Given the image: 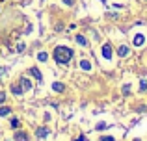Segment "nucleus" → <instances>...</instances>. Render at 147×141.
Instances as JSON below:
<instances>
[{
	"label": "nucleus",
	"instance_id": "6",
	"mask_svg": "<svg viewBox=\"0 0 147 141\" xmlns=\"http://www.w3.org/2000/svg\"><path fill=\"white\" fill-rule=\"evenodd\" d=\"M15 141H28V134L26 132H15Z\"/></svg>",
	"mask_w": 147,
	"mask_h": 141
},
{
	"label": "nucleus",
	"instance_id": "9",
	"mask_svg": "<svg viewBox=\"0 0 147 141\" xmlns=\"http://www.w3.org/2000/svg\"><path fill=\"white\" fill-rule=\"evenodd\" d=\"M144 43H145V37L142 35V33H136V37H134V45H136V47H142Z\"/></svg>",
	"mask_w": 147,
	"mask_h": 141
},
{
	"label": "nucleus",
	"instance_id": "18",
	"mask_svg": "<svg viewBox=\"0 0 147 141\" xmlns=\"http://www.w3.org/2000/svg\"><path fill=\"white\" fill-rule=\"evenodd\" d=\"M130 93V86H123V95H129Z\"/></svg>",
	"mask_w": 147,
	"mask_h": 141
},
{
	"label": "nucleus",
	"instance_id": "21",
	"mask_svg": "<svg viewBox=\"0 0 147 141\" xmlns=\"http://www.w3.org/2000/svg\"><path fill=\"white\" fill-rule=\"evenodd\" d=\"M4 100H6V93H4V91H0V104H2Z\"/></svg>",
	"mask_w": 147,
	"mask_h": 141
},
{
	"label": "nucleus",
	"instance_id": "1",
	"mask_svg": "<svg viewBox=\"0 0 147 141\" xmlns=\"http://www.w3.org/2000/svg\"><path fill=\"white\" fill-rule=\"evenodd\" d=\"M71 58H73V50L67 47H58L54 50V59H56L58 65H67L71 61Z\"/></svg>",
	"mask_w": 147,
	"mask_h": 141
},
{
	"label": "nucleus",
	"instance_id": "10",
	"mask_svg": "<svg viewBox=\"0 0 147 141\" xmlns=\"http://www.w3.org/2000/svg\"><path fill=\"white\" fill-rule=\"evenodd\" d=\"M52 89L56 91V93H63V89H65V87H63V84H60V82H54V84H52Z\"/></svg>",
	"mask_w": 147,
	"mask_h": 141
},
{
	"label": "nucleus",
	"instance_id": "24",
	"mask_svg": "<svg viewBox=\"0 0 147 141\" xmlns=\"http://www.w3.org/2000/svg\"><path fill=\"white\" fill-rule=\"evenodd\" d=\"M4 72H6V69H4V67H0V80H2V76H4Z\"/></svg>",
	"mask_w": 147,
	"mask_h": 141
},
{
	"label": "nucleus",
	"instance_id": "20",
	"mask_svg": "<svg viewBox=\"0 0 147 141\" xmlns=\"http://www.w3.org/2000/svg\"><path fill=\"white\" fill-rule=\"evenodd\" d=\"M100 141H115L112 136H104V138H100Z\"/></svg>",
	"mask_w": 147,
	"mask_h": 141
},
{
	"label": "nucleus",
	"instance_id": "14",
	"mask_svg": "<svg viewBox=\"0 0 147 141\" xmlns=\"http://www.w3.org/2000/svg\"><path fill=\"white\" fill-rule=\"evenodd\" d=\"M37 59H39L41 63H45L49 59V54H47V52H39V54H37Z\"/></svg>",
	"mask_w": 147,
	"mask_h": 141
},
{
	"label": "nucleus",
	"instance_id": "25",
	"mask_svg": "<svg viewBox=\"0 0 147 141\" xmlns=\"http://www.w3.org/2000/svg\"><path fill=\"white\" fill-rule=\"evenodd\" d=\"M134 141H140V139H134Z\"/></svg>",
	"mask_w": 147,
	"mask_h": 141
},
{
	"label": "nucleus",
	"instance_id": "3",
	"mask_svg": "<svg viewBox=\"0 0 147 141\" xmlns=\"http://www.w3.org/2000/svg\"><path fill=\"white\" fill-rule=\"evenodd\" d=\"M102 58L104 59H110L112 58V47H110V45H102Z\"/></svg>",
	"mask_w": 147,
	"mask_h": 141
},
{
	"label": "nucleus",
	"instance_id": "7",
	"mask_svg": "<svg viewBox=\"0 0 147 141\" xmlns=\"http://www.w3.org/2000/svg\"><path fill=\"white\" fill-rule=\"evenodd\" d=\"M21 86H22V89H24V91L32 89V82H30L28 78H21Z\"/></svg>",
	"mask_w": 147,
	"mask_h": 141
},
{
	"label": "nucleus",
	"instance_id": "16",
	"mask_svg": "<svg viewBox=\"0 0 147 141\" xmlns=\"http://www.w3.org/2000/svg\"><path fill=\"white\" fill-rule=\"evenodd\" d=\"M140 91H147V82H145V78L140 82Z\"/></svg>",
	"mask_w": 147,
	"mask_h": 141
},
{
	"label": "nucleus",
	"instance_id": "23",
	"mask_svg": "<svg viewBox=\"0 0 147 141\" xmlns=\"http://www.w3.org/2000/svg\"><path fill=\"white\" fill-rule=\"evenodd\" d=\"M75 141H88V138H86V136H78Z\"/></svg>",
	"mask_w": 147,
	"mask_h": 141
},
{
	"label": "nucleus",
	"instance_id": "2",
	"mask_svg": "<svg viewBox=\"0 0 147 141\" xmlns=\"http://www.w3.org/2000/svg\"><path fill=\"white\" fill-rule=\"evenodd\" d=\"M49 134H50V132H49V128H47V126H39V128L36 130V136H37L39 139H45Z\"/></svg>",
	"mask_w": 147,
	"mask_h": 141
},
{
	"label": "nucleus",
	"instance_id": "8",
	"mask_svg": "<svg viewBox=\"0 0 147 141\" xmlns=\"http://www.w3.org/2000/svg\"><path fill=\"white\" fill-rule=\"evenodd\" d=\"M117 54H119V58H125V56H129V47L121 45V47L117 48Z\"/></svg>",
	"mask_w": 147,
	"mask_h": 141
},
{
	"label": "nucleus",
	"instance_id": "4",
	"mask_svg": "<svg viewBox=\"0 0 147 141\" xmlns=\"http://www.w3.org/2000/svg\"><path fill=\"white\" fill-rule=\"evenodd\" d=\"M11 93H13L15 97H19V95H22V93H24V89H22V86H21V84H13V86H11Z\"/></svg>",
	"mask_w": 147,
	"mask_h": 141
},
{
	"label": "nucleus",
	"instance_id": "13",
	"mask_svg": "<svg viewBox=\"0 0 147 141\" xmlns=\"http://www.w3.org/2000/svg\"><path fill=\"white\" fill-rule=\"evenodd\" d=\"M75 39H76V43H78V45H82V47H86V45H88L86 37H82V35H75Z\"/></svg>",
	"mask_w": 147,
	"mask_h": 141
},
{
	"label": "nucleus",
	"instance_id": "11",
	"mask_svg": "<svg viewBox=\"0 0 147 141\" xmlns=\"http://www.w3.org/2000/svg\"><path fill=\"white\" fill-rule=\"evenodd\" d=\"M11 113V108H7V106H2L0 108V117H6V115H9Z\"/></svg>",
	"mask_w": 147,
	"mask_h": 141
},
{
	"label": "nucleus",
	"instance_id": "15",
	"mask_svg": "<svg viewBox=\"0 0 147 141\" xmlns=\"http://www.w3.org/2000/svg\"><path fill=\"white\" fill-rule=\"evenodd\" d=\"M11 128H15V130H17L19 126H21V123H19V119H11V124H9Z\"/></svg>",
	"mask_w": 147,
	"mask_h": 141
},
{
	"label": "nucleus",
	"instance_id": "12",
	"mask_svg": "<svg viewBox=\"0 0 147 141\" xmlns=\"http://www.w3.org/2000/svg\"><path fill=\"white\" fill-rule=\"evenodd\" d=\"M80 67H82L84 71H91V63L88 61V59H82V61H80Z\"/></svg>",
	"mask_w": 147,
	"mask_h": 141
},
{
	"label": "nucleus",
	"instance_id": "5",
	"mask_svg": "<svg viewBox=\"0 0 147 141\" xmlns=\"http://www.w3.org/2000/svg\"><path fill=\"white\" fill-rule=\"evenodd\" d=\"M30 74H32L34 78L37 80V82H41V80H43V76H41V72H39V69H37V67H32V69H30Z\"/></svg>",
	"mask_w": 147,
	"mask_h": 141
},
{
	"label": "nucleus",
	"instance_id": "19",
	"mask_svg": "<svg viewBox=\"0 0 147 141\" xmlns=\"http://www.w3.org/2000/svg\"><path fill=\"white\" fill-rule=\"evenodd\" d=\"M106 126H108L106 123H99V124H97V130H104V128H106Z\"/></svg>",
	"mask_w": 147,
	"mask_h": 141
},
{
	"label": "nucleus",
	"instance_id": "22",
	"mask_svg": "<svg viewBox=\"0 0 147 141\" xmlns=\"http://www.w3.org/2000/svg\"><path fill=\"white\" fill-rule=\"evenodd\" d=\"M63 4H65V6H73V4H75V0H63Z\"/></svg>",
	"mask_w": 147,
	"mask_h": 141
},
{
	"label": "nucleus",
	"instance_id": "17",
	"mask_svg": "<svg viewBox=\"0 0 147 141\" xmlns=\"http://www.w3.org/2000/svg\"><path fill=\"white\" fill-rule=\"evenodd\" d=\"M24 48H26L24 43H19V45H17V52H24Z\"/></svg>",
	"mask_w": 147,
	"mask_h": 141
}]
</instances>
